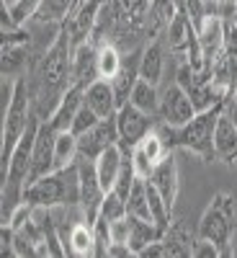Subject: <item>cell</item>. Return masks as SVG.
Returning a JSON list of instances; mask_svg holds the SVG:
<instances>
[{"instance_id":"obj_1","label":"cell","mask_w":237,"mask_h":258,"mask_svg":"<svg viewBox=\"0 0 237 258\" xmlns=\"http://www.w3.org/2000/svg\"><path fill=\"white\" fill-rule=\"evenodd\" d=\"M29 80V93L34 114H39L41 121H47L62 96L72 85V34L64 24L59 34L47 44L41 59L34 64V73Z\"/></svg>"},{"instance_id":"obj_2","label":"cell","mask_w":237,"mask_h":258,"mask_svg":"<svg viewBox=\"0 0 237 258\" xmlns=\"http://www.w3.org/2000/svg\"><path fill=\"white\" fill-rule=\"evenodd\" d=\"M24 202L41 209H59V207H77L80 204V170L77 160L62 170L31 181L24 191Z\"/></svg>"},{"instance_id":"obj_3","label":"cell","mask_w":237,"mask_h":258,"mask_svg":"<svg viewBox=\"0 0 237 258\" xmlns=\"http://www.w3.org/2000/svg\"><path fill=\"white\" fill-rule=\"evenodd\" d=\"M234 227H237V204H234V194L229 191H217L211 204L201 214L199 222V238L211 240L219 248L222 258L234 253L232 238H234Z\"/></svg>"},{"instance_id":"obj_4","label":"cell","mask_w":237,"mask_h":258,"mask_svg":"<svg viewBox=\"0 0 237 258\" xmlns=\"http://www.w3.org/2000/svg\"><path fill=\"white\" fill-rule=\"evenodd\" d=\"M34 114L31 106V93H29V80L26 78H16L13 80V91L6 103V114H3V147H0V170L8 168V160L13 155L16 145L21 137L26 135L29 121Z\"/></svg>"},{"instance_id":"obj_5","label":"cell","mask_w":237,"mask_h":258,"mask_svg":"<svg viewBox=\"0 0 237 258\" xmlns=\"http://www.w3.org/2000/svg\"><path fill=\"white\" fill-rule=\"evenodd\" d=\"M224 103L227 101H219V103H214L211 109L199 111L188 124L173 126V147L188 150V153L199 155L204 163L217 160V158H214V142H211V137H214V126H217L219 114L224 111Z\"/></svg>"},{"instance_id":"obj_6","label":"cell","mask_w":237,"mask_h":258,"mask_svg":"<svg viewBox=\"0 0 237 258\" xmlns=\"http://www.w3.org/2000/svg\"><path fill=\"white\" fill-rule=\"evenodd\" d=\"M157 124V116H149L144 111H139L137 106L124 103L116 111V129H119V145L129 155L134 150V145H139V140L144 135H149Z\"/></svg>"},{"instance_id":"obj_7","label":"cell","mask_w":237,"mask_h":258,"mask_svg":"<svg viewBox=\"0 0 237 258\" xmlns=\"http://www.w3.org/2000/svg\"><path fill=\"white\" fill-rule=\"evenodd\" d=\"M77 170H80V214L85 217V222L93 225L101 214V204L106 199V191L98 181L96 173V160L88 158H77Z\"/></svg>"},{"instance_id":"obj_8","label":"cell","mask_w":237,"mask_h":258,"mask_svg":"<svg viewBox=\"0 0 237 258\" xmlns=\"http://www.w3.org/2000/svg\"><path fill=\"white\" fill-rule=\"evenodd\" d=\"M196 106H193L191 96L181 88L178 83L168 85V88L160 93V111H157V119L170 124V126H183L188 124L193 116H196Z\"/></svg>"},{"instance_id":"obj_9","label":"cell","mask_w":237,"mask_h":258,"mask_svg":"<svg viewBox=\"0 0 237 258\" xmlns=\"http://www.w3.org/2000/svg\"><path fill=\"white\" fill-rule=\"evenodd\" d=\"M54 140H57V129L49 121H41L31 147V181L54 170Z\"/></svg>"},{"instance_id":"obj_10","label":"cell","mask_w":237,"mask_h":258,"mask_svg":"<svg viewBox=\"0 0 237 258\" xmlns=\"http://www.w3.org/2000/svg\"><path fill=\"white\" fill-rule=\"evenodd\" d=\"M80 145V158L96 160L103 150H109L111 145H119V129H116V116L101 119L93 129H88L85 135L77 137Z\"/></svg>"},{"instance_id":"obj_11","label":"cell","mask_w":237,"mask_h":258,"mask_svg":"<svg viewBox=\"0 0 237 258\" xmlns=\"http://www.w3.org/2000/svg\"><path fill=\"white\" fill-rule=\"evenodd\" d=\"M98 80V44L85 39L72 44V85H91Z\"/></svg>"},{"instance_id":"obj_12","label":"cell","mask_w":237,"mask_h":258,"mask_svg":"<svg viewBox=\"0 0 237 258\" xmlns=\"http://www.w3.org/2000/svg\"><path fill=\"white\" fill-rule=\"evenodd\" d=\"M147 181H152L155 188L163 194L165 204L173 209L176 207V199H178V191H181V176H178V160L173 153H168L152 170V176Z\"/></svg>"},{"instance_id":"obj_13","label":"cell","mask_w":237,"mask_h":258,"mask_svg":"<svg viewBox=\"0 0 237 258\" xmlns=\"http://www.w3.org/2000/svg\"><path fill=\"white\" fill-rule=\"evenodd\" d=\"M211 142H214V158L217 160H222L227 165H232L237 160V121L227 111L219 114Z\"/></svg>"},{"instance_id":"obj_14","label":"cell","mask_w":237,"mask_h":258,"mask_svg":"<svg viewBox=\"0 0 237 258\" xmlns=\"http://www.w3.org/2000/svg\"><path fill=\"white\" fill-rule=\"evenodd\" d=\"M83 103L91 106L101 119H111L119 111V101H116V93H114V85H111V80H103V78L93 80L91 85H85Z\"/></svg>"},{"instance_id":"obj_15","label":"cell","mask_w":237,"mask_h":258,"mask_svg":"<svg viewBox=\"0 0 237 258\" xmlns=\"http://www.w3.org/2000/svg\"><path fill=\"white\" fill-rule=\"evenodd\" d=\"M83 96H85V85H70V91L62 96V101L57 103V109L52 111V116L47 119L57 132H67L75 121V114L83 106Z\"/></svg>"},{"instance_id":"obj_16","label":"cell","mask_w":237,"mask_h":258,"mask_svg":"<svg viewBox=\"0 0 237 258\" xmlns=\"http://www.w3.org/2000/svg\"><path fill=\"white\" fill-rule=\"evenodd\" d=\"M199 44H201V52L206 57V64L211 68L217 57L224 52V21L219 16H209L204 29L199 31Z\"/></svg>"},{"instance_id":"obj_17","label":"cell","mask_w":237,"mask_h":258,"mask_svg":"<svg viewBox=\"0 0 237 258\" xmlns=\"http://www.w3.org/2000/svg\"><path fill=\"white\" fill-rule=\"evenodd\" d=\"M124 158H126V153L121 150V145H111L109 150H103L96 158V173H98V181H101L106 194L114 188V183L119 178V170L124 165Z\"/></svg>"},{"instance_id":"obj_18","label":"cell","mask_w":237,"mask_h":258,"mask_svg":"<svg viewBox=\"0 0 237 258\" xmlns=\"http://www.w3.org/2000/svg\"><path fill=\"white\" fill-rule=\"evenodd\" d=\"M77 8V0H41V6L36 8L34 18L39 26H64L70 21V16Z\"/></svg>"},{"instance_id":"obj_19","label":"cell","mask_w":237,"mask_h":258,"mask_svg":"<svg viewBox=\"0 0 237 258\" xmlns=\"http://www.w3.org/2000/svg\"><path fill=\"white\" fill-rule=\"evenodd\" d=\"M64 250H67V255H77V258L96 255V235H93V225H88L85 220L70 225L67 240H64Z\"/></svg>"},{"instance_id":"obj_20","label":"cell","mask_w":237,"mask_h":258,"mask_svg":"<svg viewBox=\"0 0 237 258\" xmlns=\"http://www.w3.org/2000/svg\"><path fill=\"white\" fill-rule=\"evenodd\" d=\"M196 36H199V31L193 29L188 13L181 8V11L176 13V18L168 24V41H170V49L178 52V54H186L188 47H191V41L196 39Z\"/></svg>"},{"instance_id":"obj_21","label":"cell","mask_w":237,"mask_h":258,"mask_svg":"<svg viewBox=\"0 0 237 258\" xmlns=\"http://www.w3.org/2000/svg\"><path fill=\"white\" fill-rule=\"evenodd\" d=\"M163 68H165L163 41L160 39L147 41L142 54H139V78H144V80H149L152 85H157L160 78H163Z\"/></svg>"},{"instance_id":"obj_22","label":"cell","mask_w":237,"mask_h":258,"mask_svg":"<svg viewBox=\"0 0 237 258\" xmlns=\"http://www.w3.org/2000/svg\"><path fill=\"white\" fill-rule=\"evenodd\" d=\"M163 235L165 232L152 220H142V217H132L129 214V248L134 250V255H139L142 248H147L152 240H160Z\"/></svg>"},{"instance_id":"obj_23","label":"cell","mask_w":237,"mask_h":258,"mask_svg":"<svg viewBox=\"0 0 237 258\" xmlns=\"http://www.w3.org/2000/svg\"><path fill=\"white\" fill-rule=\"evenodd\" d=\"M163 243L168 248V255L186 258V255H193V243L196 240L191 238V232L186 230L183 222H170V227L163 235Z\"/></svg>"},{"instance_id":"obj_24","label":"cell","mask_w":237,"mask_h":258,"mask_svg":"<svg viewBox=\"0 0 237 258\" xmlns=\"http://www.w3.org/2000/svg\"><path fill=\"white\" fill-rule=\"evenodd\" d=\"M129 103L137 106L139 111L149 114V116H157L160 111V93H157V85H152L149 80L139 78L132 88V96H129Z\"/></svg>"},{"instance_id":"obj_25","label":"cell","mask_w":237,"mask_h":258,"mask_svg":"<svg viewBox=\"0 0 237 258\" xmlns=\"http://www.w3.org/2000/svg\"><path fill=\"white\" fill-rule=\"evenodd\" d=\"M124 68V54L114 41H103L98 44V78L103 80H114L119 70Z\"/></svg>"},{"instance_id":"obj_26","label":"cell","mask_w":237,"mask_h":258,"mask_svg":"<svg viewBox=\"0 0 237 258\" xmlns=\"http://www.w3.org/2000/svg\"><path fill=\"white\" fill-rule=\"evenodd\" d=\"M80 158V145H77V137L70 132H57V140H54V170H62L72 165L75 160Z\"/></svg>"},{"instance_id":"obj_27","label":"cell","mask_w":237,"mask_h":258,"mask_svg":"<svg viewBox=\"0 0 237 258\" xmlns=\"http://www.w3.org/2000/svg\"><path fill=\"white\" fill-rule=\"evenodd\" d=\"M126 214L132 217H142V220H152L149 214V202H147V181L144 178H137L132 191L126 197Z\"/></svg>"},{"instance_id":"obj_28","label":"cell","mask_w":237,"mask_h":258,"mask_svg":"<svg viewBox=\"0 0 237 258\" xmlns=\"http://www.w3.org/2000/svg\"><path fill=\"white\" fill-rule=\"evenodd\" d=\"M134 147H139L142 153H144L149 160H152L155 165H157V163H160L168 153H173V150L168 147V142L163 140V135L157 132V129H152L149 135H144V137L139 140V145H134Z\"/></svg>"},{"instance_id":"obj_29","label":"cell","mask_w":237,"mask_h":258,"mask_svg":"<svg viewBox=\"0 0 237 258\" xmlns=\"http://www.w3.org/2000/svg\"><path fill=\"white\" fill-rule=\"evenodd\" d=\"M98 217H106L109 222H114L119 217H126V199L119 197L116 191H109V194H106V199H103V204H101V214H98Z\"/></svg>"},{"instance_id":"obj_30","label":"cell","mask_w":237,"mask_h":258,"mask_svg":"<svg viewBox=\"0 0 237 258\" xmlns=\"http://www.w3.org/2000/svg\"><path fill=\"white\" fill-rule=\"evenodd\" d=\"M134 181H137V173H134V165H132V158H124V165H121V170H119V178H116V183H114V188L111 191H116L119 197H129V191H132V186H134Z\"/></svg>"},{"instance_id":"obj_31","label":"cell","mask_w":237,"mask_h":258,"mask_svg":"<svg viewBox=\"0 0 237 258\" xmlns=\"http://www.w3.org/2000/svg\"><path fill=\"white\" fill-rule=\"evenodd\" d=\"M101 121V116L91 109V106H80V111L75 114V121H72V126H70V132L75 135V137H80V135H85L88 129H93L96 124Z\"/></svg>"},{"instance_id":"obj_32","label":"cell","mask_w":237,"mask_h":258,"mask_svg":"<svg viewBox=\"0 0 237 258\" xmlns=\"http://www.w3.org/2000/svg\"><path fill=\"white\" fill-rule=\"evenodd\" d=\"M39 6H41V0H18V3L11 8V16L16 18V24H18V26H24L26 21L34 18V13H36Z\"/></svg>"},{"instance_id":"obj_33","label":"cell","mask_w":237,"mask_h":258,"mask_svg":"<svg viewBox=\"0 0 237 258\" xmlns=\"http://www.w3.org/2000/svg\"><path fill=\"white\" fill-rule=\"evenodd\" d=\"M129 158H132V165H134V173H137V178H149V176H152V170H155V163L152 160H149L144 153H142V150L139 147H134L132 150V153H129Z\"/></svg>"},{"instance_id":"obj_34","label":"cell","mask_w":237,"mask_h":258,"mask_svg":"<svg viewBox=\"0 0 237 258\" xmlns=\"http://www.w3.org/2000/svg\"><path fill=\"white\" fill-rule=\"evenodd\" d=\"M111 227V243H129V214L109 222Z\"/></svg>"},{"instance_id":"obj_35","label":"cell","mask_w":237,"mask_h":258,"mask_svg":"<svg viewBox=\"0 0 237 258\" xmlns=\"http://www.w3.org/2000/svg\"><path fill=\"white\" fill-rule=\"evenodd\" d=\"M193 258H222V253L211 240L196 238V243H193Z\"/></svg>"},{"instance_id":"obj_36","label":"cell","mask_w":237,"mask_h":258,"mask_svg":"<svg viewBox=\"0 0 237 258\" xmlns=\"http://www.w3.org/2000/svg\"><path fill=\"white\" fill-rule=\"evenodd\" d=\"M139 258H168V248H165L163 238H160V240H152L147 248H142Z\"/></svg>"},{"instance_id":"obj_37","label":"cell","mask_w":237,"mask_h":258,"mask_svg":"<svg viewBox=\"0 0 237 258\" xmlns=\"http://www.w3.org/2000/svg\"><path fill=\"white\" fill-rule=\"evenodd\" d=\"M129 255H134V250L129 248V243H111L109 258H129Z\"/></svg>"},{"instance_id":"obj_38","label":"cell","mask_w":237,"mask_h":258,"mask_svg":"<svg viewBox=\"0 0 237 258\" xmlns=\"http://www.w3.org/2000/svg\"><path fill=\"white\" fill-rule=\"evenodd\" d=\"M224 111H227V114H229V116L237 121V91H234V93L227 98V103H224Z\"/></svg>"},{"instance_id":"obj_39","label":"cell","mask_w":237,"mask_h":258,"mask_svg":"<svg viewBox=\"0 0 237 258\" xmlns=\"http://www.w3.org/2000/svg\"><path fill=\"white\" fill-rule=\"evenodd\" d=\"M0 3H6V6H8V8H13V6H16V3H18V0H0Z\"/></svg>"}]
</instances>
